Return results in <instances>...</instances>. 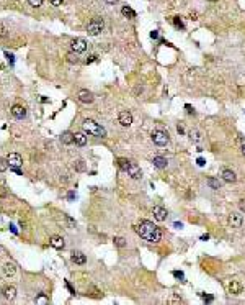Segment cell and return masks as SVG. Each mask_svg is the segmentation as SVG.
Wrapping results in <instances>:
<instances>
[{"label": "cell", "instance_id": "obj_1", "mask_svg": "<svg viewBox=\"0 0 245 305\" xmlns=\"http://www.w3.org/2000/svg\"><path fill=\"white\" fill-rule=\"evenodd\" d=\"M136 233L142 239H145V241H149V243H158L162 239V230L158 226H155L152 222H149V220H142L141 223H137Z\"/></svg>", "mask_w": 245, "mask_h": 305}, {"label": "cell", "instance_id": "obj_2", "mask_svg": "<svg viewBox=\"0 0 245 305\" xmlns=\"http://www.w3.org/2000/svg\"><path fill=\"white\" fill-rule=\"evenodd\" d=\"M83 130H85V133L91 135V136H101V138L106 136V130L101 125H98L95 120H91V118L83 120Z\"/></svg>", "mask_w": 245, "mask_h": 305}, {"label": "cell", "instance_id": "obj_3", "mask_svg": "<svg viewBox=\"0 0 245 305\" xmlns=\"http://www.w3.org/2000/svg\"><path fill=\"white\" fill-rule=\"evenodd\" d=\"M103 28H105V23H103V20L101 18H93V20L90 21L87 25V33L90 35V36H96V35H100L101 31H103Z\"/></svg>", "mask_w": 245, "mask_h": 305}, {"label": "cell", "instance_id": "obj_4", "mask_svg": "<svg viewBox=\"0 0 245 305\" xmlns=\"http://www.w3.org/2000/svg\"><path fill=\"white\" fill-rule=\"evenodd\" d=\"M152 141L158 146H165L168 143V135L162 130H155V131H152Z\"/></svg>", "mask_w": 245, "mask_h": 305}, {"label": "cell", "instance_id": "obj_5", "mask_svg": "<svg viewBox=\"0 0 245 305\" xmlns=\"http://www.w3.org/2000/svg\"><path fill=\"white\" fill-rule=\"evenodd\" d=\"M70 49H72V53H75V54H80V53H83V51L87 49V41H85L83 38H77V39L72 41Z\"/></svg>", "mask_w": 245, "mask_h": 305}, {"label": "cell", "instance_id": "obj_6", "mask_svg": "<svg viewBox=\"0 0 245 305\" xmlns=\"http://www.w3.org/2000/svg\"><path fill=\"white\" fill-rule=\"evenodd\" d=\"M118 121H119L123 126H131V123H133V115H131V112H128V110L119 112V115H118Z\"/></svg>", "mask_w": 245, "mask_h": 305}, {"label": "cell", "instance_id": "obj_7", "mask_svg": "<svg viewBox=\"0 0 245 305\" xmlns=\"http://www.w3.org/2000/svg\"><path fill=\"white\" fill-rule=\"evenodd\" d=\"M227 290H229V294H232V295H239V294L242 292V284L239 282V280H235V279L229 280V282H227Z\"/></svg>", "mask_w": 245, "mask_h": 305}, {"label": "cell", "instance_id": "obj_8", "mask_svg": "<svg viewBox=\"0 0 245 305\" xmlns=\"http://www.w3.org/2000/svg\"><path fill=\"white\" fill-rule=\"evenodd\" d=\"M77 97H79V100L82 102V104H91V102H93V94H91L90 90H87V89L79 90Z\"/></svg>", "mask_w": 245, "mask_h": 305}, {"label": "cell", "instance_id": "obj_9", "mask_svg": "<svg viewBox=\"0 0 245 305\" xmlns=\"http://www.w3.org/2000/svg\"><path fill=\"white\" fill-rule=\"evenodd\" d=\"M227 222H229V225L234 226V228H240L244 218H242V215H239V213H230L229 218H227Z\"/></svg>", "mask_w": 245, "mask_h": 305}, {"label": "cell", "instance_id": "obj_10", "mask_svg": "<svg viewBox=\"0 0 245 305\" xmlns=\"http://www.w3.org/2000/svg\"><path fill=\"white\" fill-rule=\"evenodd\" d=\"M7 161H8V166H18L20 167L21 164H23V158H21V154H18V153H10V154L7 156Z\"/></svg>", "mask_w": 245, "mask_h": 305}, {"label": "cell", "instance_id": "obj_11", "mask_svg": "<svg viewBox=\"0 0 245 305\" xmlns=\"http://www.w3.org/2000/svg\"><path fill=\"white\" fill-rule=\"evenodd\" d=\"M152 213H154L155 220H158V222H163L167 218V208H163L162 205H155L154 210H152Z\"/></svg>", "mask_w": 245, "mask_h": 305}, {"label": "cell", "instance_id": "obj_12", "mask_svg": "<svg viewBox=\"0 0 245 305\" xmlns=\"http://www.w3.org/2000/svg\"><path fill=\"white\" fill-rule=\"evenodd\" d=\"M51 246L56 248V249H62L64 246H66V243H64V238L62 236H57V235H54V236H51Z\"/></svg>", "mask_w": 245, "mask_h": 305}, {"label": "cell", "instance_id": "obj_13", "mask_svg": "<svg viewBox=\"0 0 245 305\" xmlns=\"http://www.w3.org/2000/svg\"><path fill=\"white\" fill-rule=\"evenodd\" d=\"M12 115L15 118H25L26 117V110H25V107H21V105H13L12 107Z\"/></svg>", "mask_w": 245, "mask_h": 305}, {"label": "cell", "instance_id": "obj_14", "mask_svg": "<svg viewBox=\"0 0 245 305\" xmlns=\"http://www.w3.org/2000/svg\"><path fill=\"white\" fill-rule=\"evenodd\" d=\"M128 174L133 177V179H141V176H142L141 167L137 166V164H133V163H131V166H129V169H128Z\"/></svg>", "mask_w": 245, "mask_h": 305}, {"label": "cell", "instance_id": "obj_15", "mask_svg": "<svg viewBox=\"0 0 245 305\" xmlns=\"http://www.w3.org/2000/svg\"><path fill=\"white\" fill-rule=\"evenodd\" d=\"M222 179H224V182L232 184V182L237 180V176H235V172L230 171V169H224V171H222Z\"/></svg>", "mask_w": 245, "mask_h": 305}, {"label": "cell", "instance_id": "obj_16", "mask_svg": "<svg viewBox=\"0 0 245 305\" xmlns=\"http://www.w3.org/2000/svg\"><path fill=\"white\" fill-rule=\"evenodd\" d=\"M72 263L75 264H85L87 263V258H85V254L83 253H80V251H75V253H72Z\"/></svg>", "mask_w": 245, "mask_h": 305}, {"label": "cell", "instance_id": "obj_17", "mask_svg": "<svg viewBox=\"0 0 245 305\" xmlns=\"http://www.w3.org/2000/svg\"><path fill=\"white\" fill-rule=\"evenodd\" d=\"M3 297L7 299V300H15V297H17V289L13 287V285L5 287L3 289Z\"/></svg>", "mask_w": 245, "mask_h": 305}, {"label": "cell", "instance_id": "obj_18", "mask_svg": "<svg viewBox=\"0 0 245 305\" xmlns=\"http://www.w3.org/2000/svg\"><path fill=\"white\" fill-rule=\"evenodd\" d=\"M74 143L79 146H85L87 144V136L85 133H74Z\"/></svg>", "mask_w": 245, "mask_h": 305}, {"label": "cell", "instance_id": "obj_19", "mask_svg": "<svg viewBox=\"0 0 245 305\" xmlns=\"http://www.w3.org/2000/svg\"><path fill=\"white\" fill-rule=\"evenodd\" d=\"M15 272H17V266H15L13 263H7V264L3 266V274H5L7 277H12Z\"/></svg>", "mask_w": 245, "mask_h": 305}, {"label": "cell", "instance_id": "obj_20", "mask_svg": "<svg viewBox=\"0 0 245 305\" xmlns=\"http://www.w3.org/2000/svg\"><path fill=\"white\" fill-rule=\"evenodd\" d=\"M61 143H62V144H72V143H74V133L64 131L62 136H61Z\"/></svg>", "mask_w": 245, "mask_h": 305}, {"label": "cell", "instance_id": "obj_21", "mask_svg": "<svg viewBox=\"0 0 245 305\" xmlns=\"http://www.w3.org/2000/svg\"><path fill=\"white\" fill-rule=\"evenodd\" d=\"M152 163H154L155 167H158V169H163V167H167V158H163V156H155Z\"/></svg>", "mask_w": 245, "mask_h": 305}, {"label": "cell", "instance_id": "obj_22", "mask_svg": "<svg viewBox=\"0 0 245 305\" xmlns=\"http://www.w3.org/2000/svg\"><path fill=\"white\" fill-rule=\"evenodd\" d=\"M121 13H123L126 18H136V12H134L131 7H128V5H124V7L121 8Z\"/></svg>", "mask_w": 245, "mask_h": 305}, {"label": "cell", "instance_id": "obj_23", "mask_svg": "<svg viewBox=\"0 0 245 305\" xmlns=\"http://www.w3.org/2000/svg\"><path fill=\"white\" fill-rule=\"evenodd\" d=\"M118 166H119L121 171L128 172L129 166H131V161H128V159H124V158H119V159H118Z\"/></svg>", "mask_w": 245, "mask_h": 305}, {"label": "cell", "instance_id": "obj_24", "mask_svg": "<svg viewBox=\"0 0 245 305\" xmlns=\"http://www.w3.org/2000/svg\"><path fill=\"white\" fill-rule=\"evenodd\" d=\"M208 185L214 190H217V189H221V180L216 179V177H208Z\"/></svg>", "mask_w": 245, "mask_h": 305}, {"label": "cell", "instance_id": "obj_25", "mask_svg": "<svg viewBox=\"0 0 245 305\" xmlns=\"http://www.w3.org/2000/svg\"><path fill=\"white\" fill-rule=\"evenodd\" d=\"M114 241V244H116L118 248H124L126 246V239L124 238H121V236H116V238L113 239Z\"/></svg>", "mask_w": 245, "mask_h": 305}, {"label": "cell", "instance_id": "obj_26", "mask_svg": "<svg viewBox=\"0 0 245 305\" xmlns=\"http://www.w3.org/2000/svg\"><path fill=\"white\" fill-rule=\"evenodd\" d=\"M8 169V161H7V158H0V172H3Z\"/></svg>", "mask_w": 245, "mask_h": 305}, {"label": "cell", "instance_id": "obj_27", "mask_svg": "<svg viewBox=\"0 0 245 305\" xmlns=\"http://www.w3.org/2000/svg\"><path fill=\"white\" fill-rule=\"evenodd\" d=\"M173 23H175V26H177V28L185 30V25H183V21L180 20V17H173Z\"/></svg>", "mask_w": 245, "mask_h": 305}, {"label": "cell", "instance_id": "obj_28", "mask_svg": "<svg viewBox=\"0 0 245 305\" xmlns=\"http://www.w3.org/2000/svg\"><path fill=\"white\" fill-rule=\"evenodd\" d=\"M74 167L77 169V171H83V169H85V163H83L82 159H79V161H75Z\"/></svg>", "mask_w": 245, "mask_h": 305}, {"label": "cell", "instance_id": "obj_29", "mask_svg": "<svg viewBox=\"0 0 245 305\" xmlns=\"http://www.w3.org/2000/svg\"><path fill=\"white\" fill-rule=\"evenodd\" d=\"M7 35H8V28L3 23H0V38H5Z\"/></svg>", "mask_w": 245, "mask_h": 305}, {"label": "cell", "instance_id": "obj_30", "mask_svg": "<svg viewBox=\"0 0 245 305\" xmlns=\"http://www.w3.org/2000/svg\"><path fill=\"white\" fill-rule=\"evenodd\" d=\"M28 4L31 5V7H36V8H38V7H41V5H43V0H28Z\"/></svg>", "mask_w": 245, "mask_h": 305}, {"label": "cell", "instance_id": "obj_31", "mask_svg": "<svg viewBox=\"0 0 245 305\" xmlns=\"http://www.w3.org/2000/svg\"><path fill=\"white\" fill-rule=\"evenodd\" d=\"M190 138L195 139V141H200L201 136H200V133H198V131H190Z\"/></svg>", "mask_w": 245, "mask_h": 305}, {"label": "cell", "instance_id": "obj_32", "mask_svg": "<svg viewBox=\"0 0 245 305\" xmlns=\"http://www.w3.org/2000/svg\"><path fill=\"white\" fill-rule=\"evenodd\" d=\"M36 304H47V299H46L44 294H41V295L36 299Z\"/></svg>", "mask_w": 245, "mask_h": 305}, {"label": "cell", "instance_id": "obj_33", "mask_svg": "<svg viewBox=\"0 0 245 305\" xmlns=\"http://www.w3.org/2000/svg\"><path fill=\"white\" fill-rule=\"evenodd\" d=\"M158 36H160V35H158V31H157V30L150 31V38H152V39H158Z\"/></svg>", "mask_w": 245, "mask_h": 305}, {"label": "cell", "instance_id": "obj_34", "mask_svg": "<svg viewBox=\"0 0 245 305\" xmlns=\"http://www.w3.org/2000/svg\"><path fill=\"white\" fill-rule=\"evenodd\" d=\"M173 276H175V277H178V279H185V276H183V272H181V271H173Z\"/></svg>", "mask_w": 245, "mask_h": 305}, {"label": "cell", "instance_id": "obj_35", "mask_svg": "<svg viewBox=\"0 0 245 305\" xmlns=\"http://www.w3.org/2000/svg\"><path fill=\"white\" fill-rule=\"evenodd\" d=\"M96 59H98V56H96V54H91L90 58H87V64L93 63V61H96Z\"/></svg>", "mask_w": 245, "mask_h": 305}, {"label": "cell", "instance_id": "obj_36", "mask_svg": "<svg viewBox=\"0 0 245 305\" xmlns=\"http://www.w3.org/2000/svg\"><path fill=\"white\" fill-rule=\"evenodd\" d=\"M49 2L54 5V7H61V5H62V0H49Z\"/></svg>", "mask_w": 245, "mask_h": 305}, {"label": "cell", "instance_id": "obj_37", "mask_svg": "<svg viewBox=\"0 0 245 305\" xmlns=\"http://www.w3.org/2000/svg\"><path fill=\"white\" fill-rule=\"evenodd\" d=\"M203 299H204V302H212V300H214V297H212V295H204V294H203Z\"/></svg>", "mask_w": 245, "mask_h": 305}, {"label": "cell", "instance_id": "obj_38", "mask_svg": "<svg viewBox=\"0 0 245 305\" xmlns=\"http://www.w3.org/2000/svg\"><path fill=\"white\" fill-rule=\"evenodd\" d=\"M67 58H69V63H77V61H79V59L75 58L74 54H69V56H67Z\"/></svg>", "mask_w": 245, "mask_h": 305}, {"label": "cell", "instance_id": "obj_39", "mask_svg": "<svg viewBox=\"0 0 245 305\" xmlns=\"http://www.w3.org/2000/svg\"><path fill=\"white\" fill-rule=\"evenodd\" d=\"M67 199H69V200H74V199H75V192H72V190H70V192L67 194Z\"/></svg>", "mask_w": 245, "mask_h": 305}, {"label": "cell", "instance_id": "obj_40", "mask_svg": "<svg viewBox=\"0 0 245 305\" xmlns=\"http://www.w3.org/2000/svg\"><path fill=\"white\" fill-rule=\"evenodd\" d=\"M196 163H198V166H204V164H206V161H204L203 158H198V161H196Z\"/></svg>", "mask_w": 245, "mask_h": 305}, {"label": "cell", "instance_id": "obj_41", "mask_svg": "<svg viewBox=\"0 0 245 305\" xmlns=\"http://www.w3.org/2000/svg\"><path fill=\"white\" fill-rule=\"evenodd\" d=\"M5 56H7V59H8V63H10V64H13V56H12V54H8V53H5Z\"/></svg>", "mask_w": 245, "mask_h": 305}, {"label": "cell", "instance_id": "obj_42", "mask_svg": "<svg viewBox=\"0 0 245 305\" xmlns=\"http://www.w3.org/2000/svg\"><path fill=\"white\" fill-rule=\"evenodd\" d=\"M66 285H67V289L70 290V294H74V295H75V290H74V289H72V285L69 284V282H66Z\"/></svg>", "mask_w": 245, "mask_h": 305}, {"label": "cell", "instance_id": "obj_43", "mask_svg": "<svg viewBox=\"0 0 245 305\" xmlns=\"http://www.w3.org/2000/svg\"><path fill=\"white\" fill-rule=\"evenodd\" d=\"M185 107H186V110H188V113H193V115H195V110L191 108V105H185Z\"/></svg>", "mask_w": 245, "mask_h": 305}, {"label": "cell", "instance_id": "obj_44", "mask_svg": "<svg viewBox=\"0 0 245 305\" xmlns=\"http://www.w3.org/2000/svg\"><path fill=\"white\" fill-rule=\"evenodd\" d=\"M10 230H12V233L18 235V230H17V228H15V225H10Z\"/></svg>", "mask_w": 245, "mask_h": 305}, {"label": "cell", "instance_id": "obj_45", "mask_svg": "<svg viewBox=\"0 0 245 305\" xmlns=\"http://www.w3.org/2000/svg\"><path fill=\"white\" fill-rule=\"evenodd\" d=\"M177 130H178V133H180V135H183V133H185V130H183V128H181V126H180V125L177 126Z\"/></svg>", "mask_w": 245, "mask_h": 305}, {"label": "cell", "instance_id": "obj_46", "mask_svg": "<svg viewBox=\"0 0 245 305\" xmlns=\"http://www.w3.org/2000/svg\"><path fill=\"white\" fill-rule=\"evenodd\" d=\"M190 18H191V20H198V15H196V13H191Z\"/></svg>", "mask_w": 245, "mask_h": 305}, {"label": "cell", "instance_id": "obj_47", "mask_svg": "<svg viewBox=\"0 0 245 305\" xmlns=\"http://www.w3.org/2000/svg\"><path fill=\"white\" fill-rule=\"evenodd\" d=\"M201 239H203V241H206V239H209V235L206 233V235H203V236H201Z\"/></svg>", "mask_w": 245, "mask_h": 305}, {"label": "cell", "instance_id": "obj_48", "mask_svg": "<svg viewBox=\"0 0 245 305\" xmlns=\"http://www.w3.org/2000/svg\"><path fill=\"white\" fill-rule=\"evenodd\" d=\"M240 208L245 210V199H244V200H240Z\"/></svg>", "mask_w": 245, "mask_h": 305}, {"label": "cell", "instance_id": "obj_49", "mask_svg": "<svg viewBox=\"0 0 245 305\" xmlns=\"http://www.w3.org/2000/svg\"><path fill=\"white\" fill-rule=\"evenodd\" d=\"M242 154L245 156V143H244V144H242Z\"/></svg>", "mask_w": 245, "mask_h": 305}, {"label": "cell", "instance_id": "obj_50", "mask_svg": "<svg viewBox=\"0 0 245 305\" xmlns=\"http://www.w3.org/2000/svg\"><path fill=\"white\" fill-rule=\"evenodd\" d=\"M105 2H106V4H114L116 0H105Z\"/></svg>", "mask_w": 245, "mask_h": 305}, {"label": "cell", "instance_id": "obj_51", "mask_svg": "<svg viewBox=\"0 0 245 305\" xmlns=\"http://www.w3.org/2000/svg\"><path fill=\"white\" fill-rule=\"evenodd\" d=\"M211 2H214V0H211Z\"/></svg>", "mask_w": 245, "mask_h": 305}]
</instances>
